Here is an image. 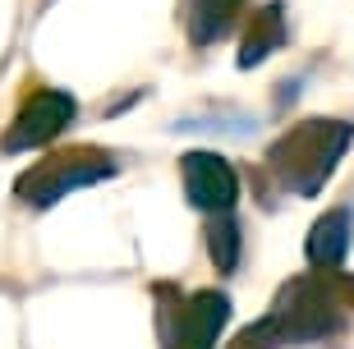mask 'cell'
<instances>
[{
    "instance_id": "cell-1",
    "label": "cell",
    "mask_w": 354,
    "mask_h": 349,
    "mask_svg": "<svg viewBox=\"0 0 354 349\" xmlns=\"http://www.w3.org/2000/svg\"><path fill=\"white\" fill-rule=\"evenodd\" d=\"M350 138H354V129L345 120H304V124H295L286 138L276 142L267 161H272V170L281 175V184H286L290 194L308 198L336 170V161L345 156Z\"/></svg>"
},
{
    "instance_id": "cell-2",
    "label": "cell",
    "mask_w": 354,
    "mask_h": 349,
    "mask_svg": "<svg viewBox=\"0 0 354 349\" xmlns=\"http://www.w3.org/2000/svg\"><path fill=\"white\" fill-rule=\"evenodd\" d=\"M161 294V349H212L230 317V299L221 290H198V294Z\"/></svg>"
},
{
    "instance_id": "cell-3",
    "label": "cell",
    "mask_w": 354,
    "mask_h": 349,
    "mask_svg": "<svg viewBox=\"0 0 354 349\" xmlns=\"http://www.w3.org/2000/svg\"><path fill=\"white\" fill-rule=\"evenodd\" d=\"M106 175H115V161L102 152H65V156H51V161H41L37 170H28L24 180H19V194L32 202V207H51L60 202L65 194L83 189V184H97Z\"/></svg>"
},
{
    "instance_id": "cell-4",
    "label": "cell",
    "mask_w": 354,
    "mask_h": 349,
    "mask_svg": "<svg viewBox=\"0 0 354 349\" xmlns=\"http://www.w3.org/2000/svg\"><path fill=\"white\" fill-rule=\"evenodd\" d=\"M180 175H184V194L198 211H230L239 198V175L235 166L216 152H184L180 156Z\"/></svg>"
},
{
    "instance_id": "cell-5",
    "label": "cell",
    "mask_w": 354,
    "mask_h": 349,
    "mask_svg": "<svg viewBox=\"0 0 354 349\" xmlns=\"http://www.w3.org/2000/svg\"><path fill=\"white\" fill-rule=\"evenodd\" d=\"M69 120H74V97L51 92V88L32 92V97L24 102V111L14 115V124L5 129V152H28V147L51 142Z\"/></svg>"
},
{
    "instance_id": "cell-6",
    "label": "cell",
    "mask_w": 354,
    "mask_h": 349,
    "mask_svg": "<svg viewBox=\"0 0 354 349\" xmlns=\"http://www.w3.org/2000/svg\"><path fill=\"white\" fill-rule=\"evenodd\" d=\"M350 230H354L350 207L327 211V216H322L313 230H308V244H304V253H308V262H313L317 272H327V267H341V262H345V248H350Z\"/></svg>"
},
{
    "instance_id": "cell-7",
    "label": "cell",
    "mask_w": 354,
    "mask_h": 349,
    "mask_svg": "<svg viewBox=\"0 0 354 349\" xmlns=\"http://www.w3.org/2000/svg\"><path fill=\"white\" fill-rule=\"evenodd\" d=\"M207 253L216 272H235L239 267V220L230 211H216L207 220Z\"/></svg>"
},
{
    "instance_id": "cell-8",
    "label": "cell",
    "mask_w": 354,
    "mask_h": 349,
    "mask_svg": "<svg viewBox=\"0 0 354 349\" xmlns=\"http://www.w3.org/2000/svg\"><path fill=\"white\" fill-rule=\"evenodd\" d=\"M281 46V10L276 5H267L263 14H258V23L249 28V41L239 46V65L249 69V65H258L267 51H276Z\"/></svg>"
},
{
    "instance_id": "cell-9",
    "label": "cell",
    "mask_w": 354,
    "mask_h": 349,
    "mask_svg": "<svg viewBox=\"0 0 354 349\" xmlns=\"http://www.w3.org/2000/svg\"><path fill=\"white\" fill-rule=\"evenodd\" d=\"M239 0H194V41H216L230 28Z\"/></svg>"
}]
</instances>
